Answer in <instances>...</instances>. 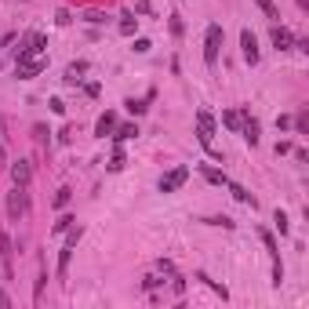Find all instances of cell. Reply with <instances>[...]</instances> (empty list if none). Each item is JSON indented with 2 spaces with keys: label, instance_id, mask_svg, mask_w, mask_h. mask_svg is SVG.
Instances as JSON below:
<instances>
[{
  "label": "cell",
  "instance_id": "obj_1",
  "mask_svg": "<svg viewBox=\"0 0 309 309\" xmlns=\"http://www.w3.org/2000/svg\"><path fill=\"white\" fill-rule=\"evenodd\" d=\"M29 215V189L26 185H15V193H8V219L19 222Z\"/></svg>",
  "mask_w": 309,
  "mask_h": 309
},
{
  "label": "cell",
  "instance_id": "obj_2",
  "mask_svg": "<svg viewBox=\"0 0 309 309\" xmlns=\"http://www.w3.org/2000/svg\"><path fill=\"white\" fill-rule=\"evenodd\" d=\"M219 48H222V26L211 22L208 26V37H204V62H208V66L219 62Z\"/></svg>",
  "mask_w": 309,
  "mask_h": 309
},
{
  "label": "cell",
  "instance_id": "obj_3",
  "mask_svg": "<svg viewBox=\"0 0 309 309\" xmlns=\"http://www.w3.org/2000/svg\"><path fill=\"white\" fill-rule=\"evenodd\" d=\"M196 138H200V146H208L211 149V138H215V117L208 110H200L196 113ZM215 153V149H211Z\"/></svg>",
  "mask_w": 309,
  "mask_h": 309
},
{
  "label": "cell",
  "instance_id": "obj_4",
  "mask_svg": "<svg viewBox=\"0 0 309 309\" xmlns=\"http://www.w3.org/2000/svg\"><path fill=\"white\" fill-rule=\"evenodd\" d=\"M185 178H189V167H175V171H167V175L160 178V193H175V189H182Z\"/></svg>",
  "mask_w": 309,
  "mask_h": 309
},
{
  "label": "cell",
  "instance_id": "obj_5",
  "mask_svg": "<svg viewBox=\"0 0 309 309\" xmlns=\"http://www.w3.org/2000/svg\"><path fill=\"white\" fill-rule=\"evenodd\" d=\"M11 255H15V244H11V237H8V233H0V262H4V280H15Z\"/></svg>",
  "mask_w": 309,
  "mask_h": 309
},
{
  "label": "cell",
  "instance_id": "obj_6",
  "mask_svg": "<svg viewBox=\"0 0 309 309\" xmlns=\"http://www.w3.org/2000/svg\"><path fill=\"white\" fill-rule=\"evenodd\" d=\"M11 182L29 189V182H33V167H29V160H15L11 164Z\"/></svg>",
  "mask_w": 309,
  "mask_h": 309
},
{
  "label": "cell",
  "instance_id": "obj_7",
  "mask_svg": "<svg viewBox=\"0 0 309 309\" xmlns=\"http://www.w3.org/2000/svg\"><path fill=\"white\" fill-rule=\"evenodd\" d=\"M240 48H244V58L255 66V62H258V40H255L251 29H244V33H240Z\"/></svg>",
  "mask_w": 309,
  "mask_h": 309
},
{
  "label": "cell",
  "instance_id": "obj_8",
  "mask_svg": "<svg viewBox=\"0 0 309 309\" xmlns=\"http://www.w3.org/2000/svg\"><path fill=\"white\" fill-rule=\"evenodd\" d=\"M44 66H48V58H37V55L33 58H22L19 62V76H22V80H29V76H37Z\"/></svg>",
  "mask_w": 309,
  "mask_h": 309
},
{
  "label": "cell",
  "instance_id": "obj_9",
  "mask_svg": "<svg viewBox=\"0 0 309 309\" xmlns=\"http://www.w3.org/2000/svg\"><path fill=\"white\" fill-rule=\"evenodd\" d=\"M273 44H276V51H287V48H295V37H291V29H284V26H273Z\"/></svg>",
  "mask_w": 309,
  "mask_h": 309
},
{
  "label": "cell",
  "instance_id": "obj_10",
  "mask_svg": "<svg viewBox=\"0 0 309 309\" xmlns=\"http://www.w3.org/2000/svg\"><path fill=\"white\" fill-rule=\"evenodd\" d=\"M244 120H247V110H226V113H222V124H226L229 131H240Z\"/></svg>",
  "mask_w": 309,
  "mask_h": 309
},
{
  "label": "cell",
  "instance_id": "obj_11",
  "mask_svg": "<svg viewBox=\"0 0 309 309\" xmlns=\"http://www.w3.org/2000/svg\"><path fill=\"white\" fill-rule=\"evenodd\" d=\"M113 128H117V117H113V113H102V117H98V124H95V131H98L102 138H106V135H110Z\"/></svg>",
  "mask_w": 309,
  "mask_h": 309
},
{
  "label": "cell",
  "instance_id": "obj_12",
  "mask_svg": "<svg viewBox=\"0 0 309 309\" xmlns=\"http://www.w3.org/2000/svg\"><path fill=\"white\" fill-rule=\"evenodd\" d=\"M226 185H229V193H233V196L240 200V204H251V208H255V196H251V193H247V189H244V185H237V182H226Z\"/></svg>",
  "mask_w": 309,
  "mask_h": 309
},
{
  "label": "cell",
  "instance_id": "obj_13",
  "mask_svg": "<svg viewBox=\"0 0 309 309\" xmlns=\"http://www.w3.org/2000/svg\"><path fill=\"white\" fill-rule=\"evenodd\" d=\"M80 73H87V62H73V66L66 69V84H76V80H80Z\"/></svg>",
  "mask_w": 309,
  "mask_h": 309
},
{
  "label": "cell",
  "instance_id": "obj_14",
  "mask_svg": "<svg viewBox=\"0 0 309 309\" xmlns=\"http://www.w3.org/2000/svg\"><path fill=\"white\" fill-rule=\"evenodd\" d=\"M44 287H48V273L40 269V276H37V284H33V302H37V305L44 302Z\"/></svg>",
  "mask_w": 309,
  "mask_h": 309
},
{
  "label": "cell",
  "instance_id": "obj_15",
  "mask_svg": "<svg viewBox=\"0 0 309 309\" xmlns=\"http://www.w3.org/2000/svg\"><path fill=\"white\" fill-rule=\"evenodd\" d=\"M200 171H204V178H208V182H215V185H226V182H229L222 171H215V167H200Z\"/></svg>",
  "mask_w": 309,
  "mask_h": 309
},
{
  "label": "cell",
  "instance_id": "obj_16",
  "mask_svg": "<svg viewBox=\"0 0 309 309\" xmlns=\"http://www.w3.org/2000/svg\"><path fill=\"white\" fill-rule=\"evenodd\" d=\"M255 4H258L262 11H266V19H273V22L280 19V11H276V4H273V0H255Z\"/></svg>",
  "mask_w": 309,
  "mask_h": 309
},
{
  "label": "cell",
  "instance_id": "obj_17",
  "mask_svg": "<svg viewBox=\"0 0 309 309\" xmlns=\"http://www.w3.org/2000/svg\"><path fill=\"white\" fill-rule=\"evenodd\" d=\"M135 135H138L135 124H124V128H117V135H113V138H117V142H124V138H135Z\"/></svg>",
  "mask_w": 309,
  "mask_h": 309
},
{
  "label": "cell",
  "instance_id": "obj_18",
  "mask_svg": "<svg viewBox=\"0 0 309 309\" xmlns=\"http://www.w3.org/2000/svg\"><path fill=\"white\" fill-rule=\"evenodd\" d=\"M73 222H76V219H73V215H62V219L55 222V229H51V233H66V229H69Z\"/></svg>",
  "mask_w": 309,
  "mask_h": 309
},
{
  "label": "cell",
  "instance_id": "obj_19",
  "mask_svg": "<svg viewBox=\"0 0 309 309\" xmlns=\"http://www.w3.org/2000/svg\"><path fill=\"white\" fill-rule=\"evenodd\" d=\"M295 128H298V135H305V131H309V113H305V110L295 117Z\"/></svg>",
  "mask_w": 309,
  "mask_h": 309
},
{
  "label": "cell",
  "instance_id": "obj_20",
  "mask_svg": "<svg viewBox=\"0 0 309 309\" xmlns=\"http://www.w3.org/2000/svg\"><path fill=\"white\" fill-rule=\"evenodd\" d=\"M124 106H128L131 113H146V98H128V102H124Z\"/></svg>",
  "mask_w": 309,
  "mask_h": 309
},
{
  "label": "cell",
  "instance_id": "obj_21",
  "mask_svg": "<svg viewBox=\"0 0 309 309\" xmlns=\"http://www.w3.org/2000/svg\"><path fill=\"white\" fill-rule=\"evenodd\" d=\"M33 138L44 146V142H48V128H44V124H33Z\"/></svg>",
  "mask_w": 309,
  "mask_h": 309
},
{
  "label": "cell",
  "instance_id": "obj_22",
  "mask_svg": "<svg viewBox=\"0 0 309 309\" xmlns=\"http://www.w3.org/2000/svg\"><path fill=\"white\" fill-rule=\"evenodd\" d=\"M69 204V189H58L55 193V208H66Z\"/></svg>",
  "mask_w": 309,
  "mask_h": 309
},
{
  "label": "cell",
  "instance_id": "obj_23",
  "mask_svg": "<svg viewBox=\"0 0 309 309\" xmlns=\"http://www.w3.org/2000/svg\"><path fill=\"white\" fill-rule=\"evenodd\" d=\"M120 167H124V153L117 149V153H113V160H110V171H120Z\"/></svg>",
  "mask_w": 309,
  "mask_h": 309
},
{
  "label": "cell",
  "instance_id": "obj_24",
  "mask_svg": "<svg viewBox=\"0 0 309 309\" xmlns=\"http://www.w3.org/2000/svg\"><path fill=\"white\" fill-rule=\"evenodd\" d=\"M276 229H280V233H287V215H284V211H276Z\"/></svg>",
  "mask_w": 309,
  "mask_h": 309
},
{
  "label": "cell",
  "instance_id": "obj_25",
  "mask_svg": "<svg viewBox=\"0 0 309 309\" xmlns=\"http://www.w3.org/2000/svg\"><path fill=\"white\" fill-rule=\"evenodd\" d=\"M262 244H266V247H269V251L276 255V240H273V233H262Z\"/></svg>",
  "mask_w": 309,
  "mask_h": 309
},
{
  "label": "cell",
  "instance_id": "obj_26",
  "mask_svg": "<svg viewBox=\"0 0 309 309\" xmlns=\"http://www.w3.org/2000/svg\"><path fill=\"white\" fill-rule=\"evenodd\" d=\"M157 284H164V280H157V276H146V280H142V287H146V291H153Z\"/></svg>",
  "mask_w": 309,
  "mask_h": 309
},
{
  "label": "cell",
  "instance_id": "obj_27",
  "mask_svg": "<svg viewBox=\"0 0 309 309\" xmlns=\"http://www.w3.org/2000/svg\"><path fill=\"white\" fill-rule=\"evenodd\" d=\"M171 291H175V295H182V291H185V284H182V276H175V280H171Z\"/></svg>",
  "mask_w": 309,
  "mask_h": 309
},
{
  "label": "cell",
  "instance_id": "obj_28",
  "mask_svg": "<svg viewBox=\"0 0 309 309\" xmlns=\"http://www.w3.org/2000/svg\"><path fill=\"white\" fill-rule=\"evenodd\" d=\"M11 305V298H8V291H0V309H8Z\"/></svg>",
  "mask_w": 309,
  "mask_h": 309
},
{
  "label": "cell",
  "instance_id": "obj_29",
  "mask_svg": "<svg viewBox=\"0 0 309 309\" xmlns=\"http://www.w3.org/2000/svg\"><path fill=\"white\" fill-rule=\"evenodd\" d=\"M15 40V33H0V48H4V44H11Z\"/></svg>",
  "mask_w": 309,
  "mask_h": 309
},
{
  "label": "cell",
  "instance_id": "obj_30",
  "mask_svg": "<svg viewBox=\"0 0 309 309\" xmlns=\"http://www.w3.org/2000/svg\"><path fill=\"white\" fill-rule=\"evenodd\" d=\"M0 164H4V146H0Z\"/></svg>",
  "mask_w": 309,
  "mask_h": 309
}]
</instances>
